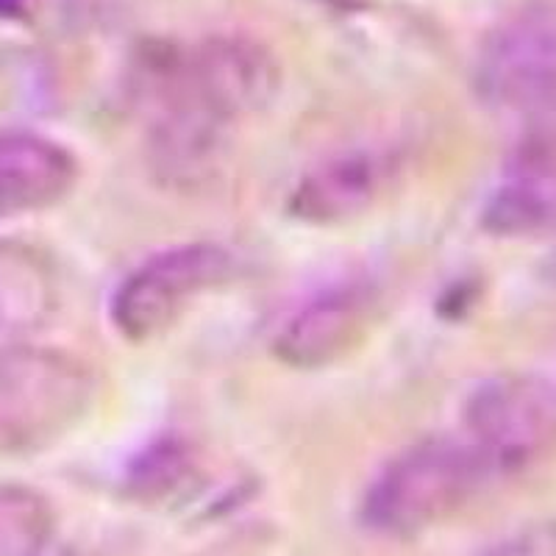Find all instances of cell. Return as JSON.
<instances>
[{"label": "cell", "mask_w": 556, "mask_h": 556, "mask_svg": "<svg viewBox=\"0 0 556 556\" xmlns=\"http://www.w3.org/2000/svg\"><path fill=\"white\" fill-rule=\"evenodd\" d=\"M56 506L28 484H0V556H45L56 540Z\"/></svg>", "instance_id": "5bb4252c"}, {"label": "cell", "mask_w": 556, "mask_h": 556, "mask_svg": "<svg viewBox=\"0 0 556 556\" xmlns=\"http://www.w3.org/2000/svg\"><path fill=\"white\" fill-rule=\"evenodd\" d=\"M98 395L96 374L67 351L28 345L0 359V454L51 451L81 426Z\"/></svg>", "instance_id": "3957f363"}, {"label": "cell", "mask_w": 556, "mask_h": 556, "mask_svg": "<svg viewBox=\"0 0 556 556\" xmlns=\"http://www.w3.org/2000/svg\"><path fill=\"white\" fill-rule=\"evenodd\" d=\"M384 181L379 159L345 153L312 167L290 195V215L309 226H345L376 203Z\"/></svg>", "instance_id": "8fae6325"}, {"label": "cell", "mask_w": 556, "mask_h": 556, "mask_svg": "<svg viewBox=\"0 0 556 556\" xmlns=\"http://www.w3.org/2000/svg\"><path fill=\"white\" fill-rule=\"evenodd\" d=\"M481 556H556V518L518 526Z\"/></svg>", "instance_id": "2e32d148"}, {"label": "cell", "mask_w": 556, "mask_h": 556, "mask_svg": "<svg viewBox=\"0 0 556 556\" xmlns=\"http://www.w3.org/2000/svg\"><path fill=\"white\" fill-rule=\"evenodd\" d=\"M109 0H0V20H12L39 34L87 31L101 14H106Z\"/></svg>", "instance_id": "9a60e30c"}, {"label": "cell", "mask_w": 556, "mask_h": 556, "mask_svg": "<svg viewBox=\"0 0 556 556\" xmlns=\"http://www.w3.org/2000/svg\"><path fill=\"white\" fill-rule=\"evenodd\" d=\"M495 479L481 451L456 437H431L392 456L362 498V523L387 540H415L459 515Z\"/></svg>", "instance_id": "7a4b0ae2"}, {"label": "cell", "mask_w": 556, "mask_h": 556, "mask_svg": "<svg viewBox=\"0 0 556 556\" xmlns=\"http://www.w3.org/2000/svg\"><path fill=\"white\" fill-rule=\"evenodd\" d=\"M59 106V73L48 53L37 48L0 51V137L34 131Z\"/></svg>", "instance_id": "7c38bea8"}, {"label": "cell", "mask_w": 556, "mask_h": 556, "mask_svg": "<svg viewBox=\"0 0 556 556\" xmlns=\"http://www.w3.org/2000/svg\"><path fill=\"white\" fill-rule=\"evenodd\" d=\"M59 306V281L51 260L34 245L0 240V359L51 323Z\"/></svg>", "instance_id": "30bf717a"}, {"label": "cell", "mask_w": 556, "mask_h": 556, "mask_svg": "<svg viewBox=\"0 0 556 556\" xmlns=\"http://www.w3.org/2000/svg\"><path fill=\"white\" fill-rule=\"evenodd\" d=\"M134 87L151 112L153 167L192 184L220 162L231 126L260 114L281 89L276 53L248 34H208L195 42L148 45Z\"/></svg>", "instance_id": "6da1fadb"}, {"label": "cell", "mask_w": 556, "mask_h": 556, "mask_svg": "<svg viewBox=\"0 0 556 556\" xmlns=\"http://www.w3.org/2000/svg\"><path fill=\"white\" fill-rule=\"evenodd\" d=\"M551 276L556 278V253H554V265H551Z\"/></svg>", "instance_id": "e0dca14e"}, {"label": "cell", "mask_w": 556, "mask_h": 556, "mask_svg": "<svg viewBox=\"0 0 556 556\" xmlns=\"http://www.w3.org/2000/svg\"><path fill=\"white\" fill-rule=\"evenodd\" d=\"M481 228L498 240L556 235V131L531 137L504 181L486 195Z\"/></svg>", "instance_id": "ba28073f"}, {"label": "cell", "mask_w": 556, "mask_h": 556, "mask_svg": "<svg viewBox=\"0 0 556 556\" xmlns=\"http://www.w3.org/2000/svg\"><path fill=\"white\" fill-rule=\"evenodd\" d=\"M81 178L76 153L37 131L0 137V220L59 206Z\"/></svg>", "instance_id": "9c48e42d"}, {"label": "cell", "mask_w": 556, "mask_h": 556, "mask_svg": "<svg viewBox=\"0 0 556 556\" xmlns=\"http://www.w3.org/2000/svg\"><path fill=\"white\" fill-rule=\"evenodd\" d=\"M201 462L181 437H162L128 465L126 495L142 506H170L195 493Z\"/></svg>", "instance_id": "4fadbf2b"}, {"label": "cell", "mask_w": 556, "mask_h": 556, "mask_svg": "<svg viewBox=\"0 0 556 556\" xmlns=\"http://www.w3.org/2000/svg\"><path fill=\"white\" fill-rule=\"evenodd\" d=\"M462 420L495 476L518 473L556 451V381L529 370L490 376L468 395Z\"/></svg>", "instance_id": "8992f818"}, {"label": "cell", "mask_w": 556, "mask_h": 556, "mask_svg": "<svg viewBox=\"0 0 556 556\" xmlns=\"http://www.w3.org/2000/svg\"><path fill=\"white\" fill-rule=\"evenodd\" d=\"M473 84L493 112L556 131V0H526L484 34Z\"/></svg>", "instance_id": "277c9868"}, {"label": "cell", "mask_w": 556, "mask_h": 556, "mask_svg": "<svg viewBox=\"0 0 556 556\" xmlns=\"http://www.w3.org/2000/svg\"><path fill=\"white\" fill-rule=\"evenodd\" d=\"M376 292L367 285L323 292L301 306L278 331L273 342L276 359L292 370H323L337 365L362 345L376 317Z\"/></svg>", "instance_id": "52a82bcc"}, {"label": "cell", "mask_w": 556, "mask_h": 556, "mask_svg": "<svg viewBox=\"0 0 556 556\" xmlns=\"http://www.w3.org/2000/svg\"><path fill=\"white\" fill-rule=\"evenodd\" d=\"M237 273L235 253L217 242H184L139 262L109 301V323L134 345L159 340L208 292Z\"/></svg>", "instance_id": "5b68a950"}]
</instances>
